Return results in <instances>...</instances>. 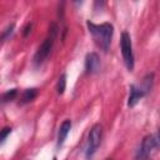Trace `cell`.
Here are the masks:
<instances>
[{
	"mask_svg": "<svg viewBox=\"0 0 160 160\" xmlns=\"http://www.w3.org/2000/svg\"><path fill=\"white\" fill-rule=\"evenodd\" d=\"M88 29L89 32L92 35L95 42L102 49V50H108L109 45L111 42L112 39V34H114V28L111 24L109 22H104V24H94L91 21H88Z\"/></svg>",
	"mask_w": 160,
	"mask_h": 160,
	"instance_id": "1",
	"label": "cell"
},
{
	"mask_svg": "<svg viewBox=\"0 0 160 160\" xmlns=\"http://www.w3.org/2000/svg\"><path fill=\"white\" fill-rule=\"evenodd\" d=\"M58 35V25L55 22H52L49 28V34L46 36V39L41 42V45L38 48L35 55H34V64L36 66H40L45 60L46 58L49 56L51 49H52V45H54V41H55V38Z\"/></svg>",
	"mask_w": 160,
	"mask_h": 160,
	"instance_id": "2",
	"label": "cell"
},
{
	"mask_svg": "<svg viewBox=\"0 0 160 160\" xmlns=\"http://www.w3.org/2000/svg\"><path fill=\"white\" fill-rule=\"evenodd\" d=\"M101 136H102V128L100 124H96L91 128L89 136H88V145H86V151H85V158L88 160H91L94 154L96 152L100 142H101Z\"/></svg>",
	"mask_w": 160,
	"mask_h": 160,
	"instance_id": "3",
	"label": "cell"
},
{
	"mask_svg": "<svg viewBox=\"0 0 160 160\" xmlns=\"http://www.w3.org/2000/svg\"><path fill=\"white\" fill-rule=\"evenodd\" d=\"M120 48H121V54L124 58V62L128 68V70L134 69V54H132V44H131V38L129 32L124 31L121 34L120 39Z\"/></svg>",
	"mask_w": 160,
	"mask_h": 160,
	"instance_id": "4",
	"label": "cell"
},
{
	"mask_svg": "<svg viewBox=\"0 0 160 160\" xmlns=\"http://www.w3.org/2000/svg\"><path fill=\"white\" fill-rule=\"evenodd\" d=\"M158 148V139L156 136L154 135H149L146 136L142 142H141V146L139 148L138 150V154H136V160H149L151 152Z\"/></svg>",
	"mask_w": 160,
	"mask_h": 160,
	"instance_id": "5",
	"label": "cell"
},
{
	"mask_svg": "<svg viewBox=\"0 0 160 160\" xmlns=\"http://www.w3.org/2000/svg\"><path fill=\"white\" fill-rule=\"evenodd\" d=\"M85 69L88 74H96L100 70V58L96 52H89L86 55Z\"/></svg>",
	"mask_w": 160,
	"mask_h": 160,
	"instance_id": "6",
	"label": "cell"
},
{
	"mask_svg": "<svg viewBox=\"0 0 160 160\" xmlns=\"http://www.w3.org/2000/svg\"><path fill=\"white\" fill-rule=\"evenodd\" d=\"M70 129H71V120H69V119L64 120L62 124H61L60 128H59V134H58V146H61V145L64 144V141H65V139H66V136H68Z\"/></svg>",
	"mask_w": 160,
	"mask_h": 160,
	"instance_id": "7",
	"label": "cell"
},
{
	"mask_svg": "<svg viewBox=\"0 0 160 160\" xmlns=\"http://www.w3.org/2000/svg\"><path fill=\"white\" fill-rule=\"evenodd\" d=\"M145 95V91L136 88L135 85L130 86V95H129V100H128V105L129 106H134L138 104V101Z\"/></svg>",
	"mask_w": 160,
	"mask_h": 160,
	"instance_id": "8",
	"label": "cell"
},
{
	"mask_svg": "<svg viewBox=\"0 0 160 160\" xmlns=\"http://www.w3.org/2000/svg\"><path fill=\"white\" fill-rule=\"evenodd\" d=\"M38 96V89L35 88H30V89H26L22 94V98H21V104H26V102H30L32 101L35 98Z\"/></svg>",
	"mask_w": 160,
	"mask_h": 160,
	"instance_id": "9",
	"label": "cell"
},
{
	"mask_svg": "<svg viewBox=\"0 0 160 160\" xmlns=\"http://www.w3.org/2000/svg\"><path fill=\"white\" fill-rule=\"evenodd\" d=\"M65 89H66V74H62L59 78V80H58V86H56L58 94L59 95H62L65 92Z\"/></svg>",
	"mask_w": 160,
	"mask_h": 160,
	"instance_id": "10",
	"label": "cell"
},
{
	"mask_svg": "<svg viewBox=\"0 0 160 160\" xmlns=\"http://www.w3.org/2000/svg\"><path fill=\"white\" fill-rule=\"evenodd\" d=\"M16 95H18V90H16V89H11V90L6 91V92L2 95V98H1V101H2V102H9V101L14 100Z\"/></svg>",
	"mask_w": 160,
	"mask_h": 160,
	"instance_id": "11",
	"label": "cell"
},
{
	"mask_svg": "<svg viewBox=\"0 0 160 160\" xmlns=\"http://www.w3.org/2000/svg\"><path fill=\"white\" fill-rule=\"evenodd\" d=\"M10 132H11V128H4L2 130H0V142H2L9 136Z\"/></svg>",
	"mask_w": 160,
	"mask_h": 160,
	"instance_id": "12",
	"label": "cell"
},
{
	"mask_svg": "<svg viewBox=\"0 0 160 160\" xmlns=\"http://www.w3.org/2000/svg\"><path fill=\"white\" fill-rule=\"evenodd\" d=\"M24 30H25V31H24V36H28V34L31 31V24H28Z\"/></svg>",
	"mask_w": 160,
	"mask_h": 160,
	"instance_id": "13",
	"label": "cell"
},
{
	"mask_svg": "<svg viewBox=\"0 0 160 160\" xmlns=\"http://www.w3.org/2000/svg\"><path fill=\"white\" fill-rule=\"evenodd\" d=\"M108 160H111V159H108Z\"/></svg>",
	"mask_w": 160,
	"mask_h": 160,
	"instance_id": "14",
	"label": "cell"
}]
</instances>
